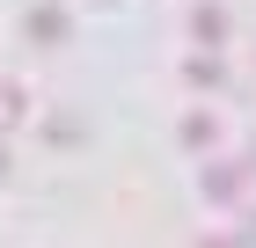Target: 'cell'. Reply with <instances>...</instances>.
I'll return each mask as SVG.
<instances>
[{
	"instance_id": "obj_4",
	"label": "cell",
	"mask_w": 256,
	"mask_h": 248,
	"mask_svg": "<svg viewBox=\"0 0 256 248\" xmlns=\"http://www.w3.org/2000/svg\"><path fill=\"white\" fill-rule=\"evenodd\" d=\"M22 117H30V88H22V80H8V73H0V132H15Z\"/></svg>"
},
{
	"instance_id": "obj_7",
	"label": "cell",
	"mask_w": 256,
	"mask_h": 248,
	"mask_svg": "<svg viewBox=\"0 0 256 248\" xmlns=\"http://www.w3.org/2000/svg\"><path fill=\"white\" fill-rule=\"evenodd\" d=\"M198 248H242V241H234V234H205Z\"/></svg>"
},
{
	"instance_id": "obj_1",
	"label": "cell",
	"mask_w": 256,
	"mask_h": 248,
	"mask_svg": "<svg viewBox=\"0 0 256 248\" xmlns=\"http://www.w3.org/2000/svg\"><path fill=\"white\" fill-rule=\"evenodd\" d=\"M249 190V161H205V197L212 205H234Z\"/></svg>"
},
{
	"instance_id": "obj_5",
	"label": "cell",
	"mask_w": 256,
	"mask_h": 248,
	"mask_svg": "<svg viewBox=\"0 0 256 248\" xmlns=\"http://www.w3.org/2000/svg\"><path fill=\"white\" fill-rule=\"evenodd\" d=\"M212 139H220V117H212V110L183 117V146H212Z\"/></svg>"
},
{
	"instance_id": "obj_9",
	"label": "cell",
	"mask_w": 256,
	"mask_h": 248,
	"mask_svg": "<svg viewBox=\"0 0 256 248\" xmlns=\"http://www.w3.org/2000/svg\"><path fill=\"white\" fill-rule=\"evenodd\" d=\"M249 175H256V146H249Z\"/></svg>"
},
{
	"instance_id": "obj_6",
	"label": "cell",
	"mask_w": 256,
	"mask_h": 248,
	"mask_svg": "<svg viewBox=\"0 0 256 248\" xmlns=\"http://www.w3.org/2000/svg\"><path fill=\"white\" fill-rule=\"evenodd\" d=\"M183 80H190V88H220V80H227V66L205 51V58H190V66H183Z\"/></svg>"
},
{
	"instance_id": "obj_3",
	"label": "cell",
	"mask_w": 256,
	"mask_h": 248,
	"mask_svg": "<svg viewBox=\"0 0 256 248\" xmlns=\"http://www.w3.org/2000/svg\"><path fill=\"white\" fill-rule=\"evenodd\" d=\"M22 29H30V44H44V51H52V44H66V7H59V0H37Z\"/></svg>"
},
{
	"instance_id": "obj_2",
	"label": "cell",
	"mask_w": 256,
	"mask_h": 248,
	"mask_svg": "<svg viewBox=\"0 0 256 248\" xmlns=\"http://www.w3.org/2000/svg\"><path fill=\"white\" fill-rule=\"evenodd\" d=\"M227 29H234V22H227V7H220V0H198V7H190V37L205 44V51H220V44H227Z\"/></svg>"
},
{
	"instance_id": "obj_8",
	"label": "cell",
	"mask_w": 256,
	"mask_h": 248,
	"mask_svg": "<svg viewBox=\"0 0 256 248\" xmlns=\"http://www.w3.org/2000/svg\"><path fill=\"white\" fill-rule=\"evenodd\" d=\"M0 183H8V146H0Z\"/></svg>"
}]
</instances>
